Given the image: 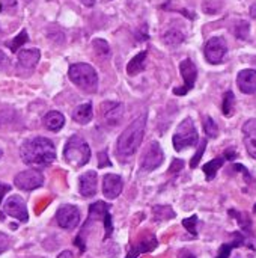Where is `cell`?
Segmentation results:
<instances>
[{"instance_id": "obj_1", "label": "cell", "mask_w": 256, "mask_h": 258, "mask_svg": "<svg viewBox=\"0 0 256 258\" xmlns=\"http://www.w3.org/2000/svg\"><path fill=\"white\" fill-rule=\"evenodd\" d=\"M20 153L23 162L27 165L44 166V165H50L56 159V148L53 142L42 136L27 139L21 145Z\"/></svg>"}, {"instance_id": "obj_2", "label": "cell", "mask_w": 256, "mask_h": 258, "mask_svg": "<svg viewBox=\"0 0 256 258\" xmlns=\"http://www.w3.org/2000/svg\"><path fill=\"white\" fill-rule=\"evenodd\" d=\"M145 125H146V116H140L136 121H133L118 138L116 154L121 160H128L131 156L136 154L143 139Z\"/></svg>"}, {"instance_id": "obj_3", "label": "cell", "mask_w": 256, "mask_h": 258, "mask_svg": "<svg viewBox=\"0 0 256 258\" xmlns=\"http://www.w3.org/2000/svg\"><path fill=\"white\" fill-rule=\"evenodd\" d=\"M63 157L69 165L75 168H81L91 160V148L83 138L71 136L65 144Z\"/></svg>"}, {"instance_id": "obj_4", "label": "cell", "mask_w": 256, "mask_h": 258, "mask_svg": "<svg viewBox=\"0 0 256 258\" xmlns=\"http://www.w3.org/2000/svg\"><path fill=\"white\" fill-rule=\"evenodd\" d=\"M69 80L83 91L94 92L98 86V74L95 68L89 63H74L68 70Z\"/></svg>"}, {"instance_id": "obj_5", "label": "cell", "mask_w": 256, "mask_h": 258, "mask_svg": "<svg viewBox=\"0 0 256 258\" xmlns=\"http://www.w3.org/2000/svg\"><path fill=\"white\" fill-rule=\"evenodd\" d=\"M199 141L196 127L193 124V121L190 118H186L177 128L175 135H174V147L177 151H183L184 148L193 147L196 145Z\"/></svg>"}, {"instance_id": "obj_6", "label": "cell", "mask_w": 256, "mask_h": 258, "mask_svg": "<svg viewBox=\"0 0 256 258\" xmlns=\"http://www.w3.org/2000/svg\"><path fill=\"white\" fill-rule=\"evenodd\" d=\"M180 71H181V76L184 79V86L183 88H175L174 89V94H177V95H186L189 91L193 89V86L196 83L198 68H196V65L190 59H184L180 63Z\"/></svg>"}, {"instance_id": "obj_7", "label": "cell", "mask_w": 256, "mask_h": 258, "mask_svg": "<svg viewBox=\"0 0 256 258\" xmlns=\"http://www.w3.org/2000/svg\"><path fill=\"white\" fill-rule=\"evenodd\" d=\"M14 183L21 190H33L44 184V177L38 169H27V171L20 172L15 177Z\"/></svg>"}, {"instance_id": "obj_8", "label": "cell", "mask_w": 256, "mask_h": 258, "mask_svg": "<svg viewBox=\"0 0 256 258\" xmlns=\"http://www.w3.org/2000/svg\"><path fill=\"white\" fill-rule=\"evenodd\" d=\"M228 51V45L223 38L213 36L205 44V57L210 63H220Z\"/></svg>"}, {"instance_id": "obj_9", "label": "cell", "mask_w": 256, "mask_h": 258, "mask_svg": "<svg viewBox=\"0 0 256 258\" xmlns=\"http://www.w3.org/2000/svg\"><path fill=\"white\" fill-rule=\"evenodd\" d=\"M164 154L161 147L157 142H152L143 153V157L140 160V168L143 171H154L163 163Z\"/></svg>"}, {"instance_id": "obj_10", "label": "cell", "mask_w": 256, "mask_h": 258, "mask_svg": "<svg viewBox=\"0 0 256 258\" xmlns=\"http://www.w3.org/2000/svg\"><path fill=\"white\" fill-rule=\"evenodd\" d=\"M56 221L63 230H74L80 222V212L75 206H62L56 213Z\"/></svg>"}, {"instance_id": "obj_11", "label": "cell", "mask_w": 256, "mask_h": 258, "mask_svg": "<svg viewBox=\"0 0 256 258\" xmlns=\"http://www.w3.org/2000/svg\"><path fill=\"white\" fill-rule=\"evenodd\" d=\"M5 213L18 219L20 222H27L29 215H27V209H26V203L23 201V198H20L18 195L11 197L6 203H5Z\"/></svg>"}, {"instance_id": "obj_12", "label": "cell", "mask_w": 256, "mask_h": 258, "mask_svg": "<svg viewBox=\"0 0 256 258\" xmlns=\"http://www.w3.org/2000/svg\"><path fill=\"white\" fill-rule=\"evenodd\" d=\"M122 178L116 174H107L103 180V194L107 200H116L122 194Z\"/></svg>"}, {"instance_id": "obj_13", "label": "cell", "mask_w": 256, "mask_h": 258, "mask_svg": "<svg viewBox=\"0 0 256 258\" xmlns=\"http://www.w3.org/2000/svg\"><path fill=\"white\" fill-rule=\"evenodd\" d=\"M101 113L104 121L109 125H118L122 115H124V106L121 103H115V101H106L101 104Z\"/></svg>"}, {"instance_id": "obj_14", "label": "cell", "mask_w": 256, "mask_h": 258, "mask_svg": "<svg viewBox=\"0 0 256 258\" xmlns=\"http://www.w3.org/2000/svg\"><path fill=\"white\" fill-rule=\"evenodd\" d=\"M237 85L244 94L256 92V71L255 70H243L237 76Z\"/></svg>"}, {"instance_id": "obj_15", "label": "cell", "mask_w": 256, "mask_h": 258, "mask_svg": "<svg viewBox=\"0 0 256 258\" xmlns=\"http://www.w3.org/2000/svg\"><path fill=\"white\" fill-rule=\"evenodd\" d=\"M244 145L250 157L256 159V119H249L243 125Z\"/></svg>"}, {"instance_id": "obj_16", "label": "cell", "mask_w": 256, "mask_h": 258, "mask_svg": "<svg viewBox=\"0 0 256 258\" xmlns=\"http://www.w3.org/2000/svg\"><path fill=\"white\" fill-rule=\"evenodd\" d=\"M97 184H98V175L95 171H89L80 177V194L84 198H91L97 194Z\"/></svg>"}, {"instance_id": "obj_17", "label": "cell", "mask_w": 256, "mask_h": 258, "mask_svg": "<svg viewBox=\"0 0 256 258\" xmlns=\"http://www.w3.org/2000/svg\"><path fill=\"white\" fill-rule=\"evenodd\" d=\"M157 245H158L157 239H155L152 234H149L148 237L140 239V240L130 249V252L127 254V257L125 258H137L140 254L151 252V251H154V249L157 248Z\"/></svg>"}, {"instance_id": "obj_18", "label": "cell", "mask_w": 256, "mask_h": 258, "mask_svg": "<svg viewBox=\"0 0 256 258\" xmlns=\"http://www.w3.org/2000/svg\"><path fill=\"white\" fill-rule=\"evenodd\" d=\"M41 57L39 50L29 48V50H20L18 51V65L26 70H33Z\"/></svg>"}, {"instance_id": "obj_19", "label": "cell", "mask_w": 256, "mask_h": 258, "mask_svg": "<svg viewBox=\"0 0 256 258\" xmlns=\"http://www.w3.org/2000/svg\"><path fill=\"white\" fill-rule=\"evenodd\" d=\"M42 122H44L45 128H48L51 132H59L63 127V124H65V118H63V115L60 112L51 110V112H48L44 116Z\"/></svg>"}, {"instance_id": "obj_20", "label": "cell", "mask_w": 256, "mask_h": 258, "mask_svg": "<svg viewBox=\"0 0 256 258\" xmlns=\"http://www.w3.org/2000/svg\"><path fill=\"white\" fill-rule=\"evenodd\" d=\"M92 116H94V112H92V104L91 103L80 104L72 112V119L75 122H78V124H88V122H91Z\"/></svg>"}, {"instance_id": "obj_21", "label": "cell", "mask_w": 256, "mask_h": 258, "mask_svg": "<svg viewBox=\"0 0 256 258\" xmlns=\"http://www.w3.org/2000/svg\"><path fill=\"white\" fill-rule=\"evenodd\" d=\"M146 56H148L146 51H140L137 56H134V57L130 60V63L127 65V73H128L130 76H136V74L142 73V71L145 70Z\"/></svg>"}, {"instance_id": "obj_22", "label": "cell", "mask_w": 256, "mask_h": 258, "mask_svg": "<svg viewBox=\"0 0 256 258\" xmlns=\"http://www.w3.org/2000/svg\"><path fill=\"white\" fill-rule=\"evenodd\" d=\"M109 213V206L106 204V203H103V201H98V203H95V204H92L91 206V209H89V219H88V222L84 224V225H88V224H91V222H94V221H98V219H104V216Z\"/></svg>"}, {"instance_id": "obj_23", "label": "cell", "mask_w": 256, "mask_h": 258, "mask_svg": "<svg viewBox=\"0 0 256 258\" xmlns=\"http://www.w3.org/2000/svg\"><path fill=\"white\" fill-rule=\"evenodd\" d=\"M225 163V157H217L213 159L211 162H208L207 165H204V172L207 175V180H213L217 174V171L223 166Z\"/></svg>"}, {"instance_id": "obj_24", "label": "cell", "mask_w": 256, "mask_h": 258, "mask_svg": "<svg viewBox=\"0 0 256 258\" xmlns=\"http://www.w3.org/2000/svg\"><path fill=\"white\" fill-rule=\"evenodd\" d=\"M152 213L157 221H166V219H174L175 212L169 206H155L152 209Z\"/></svg>"}, {"instance_id": "obj_25", "label": "cell", "mask_w": 256, "mask_h": 258, "mask_svg": "<svg viewBox=\"0 0 256 258\" xmlns=\"http://www.w3.org/2000/svg\"><path fill=\"white\" fill-rule=\"evenodd\" d=\"M163 41H164L167 45H178V44H181V42L184 41V35H183L180 30H177V29H170V30H167V32L164 33Z\"/></svg>"}, {"instance_id": "obj_26", "label": "cell", "mask_w": 256, "mask_h": 258, "mask_svg": "<svg viewBox=\"0 0 256 258\" xmlns=\"http://www.w3.org/2000/svg\"><path fill=\"white\" fill-rule=\"evenodd\" d=\"M234 104H235V97H234V92L232 91H228L223 97V115L226 116H231L232 112H234Z\"/></svg>"}, {"instance_id": "obj_27", "label": "cell", "mask_w": 256, "mask_h": 258, "mask_svg": "<svg viewBox=\"0 0 256 258\" xmlns=\"http://www.w3.org/2000/svg\"><path fill=\"white\" fill-rule=\"evenodd\" d=\"M27 39H29V36H27V32L26 30H21L14 39H12V42H9L8 45H9V48L12 50V51H17L24 42H27Z\"/></svg>"}, {"instance_id": "obj_28", "label": "cell", "mask_w": 256, "mask_h": 258, "mask_svg": "<svg viewBox=\"0 0 256 258\" xmlns=\"http://www.w3.org/2000/svg\"><path fill=\"white\" fill-rule=\"evenodd\" d=\"M204 128H205V133H207L210 138H217V135H219V127H217V124L214 122L213 118H210V116L205 118V121H204Z\"/></svg>"}, {"instance_id": "obj_29", "label": "cell", "mask_w": 256, "mask_h": 258, "mask_svg": "<svg viewBox=\"0 0 256 258\" xmlns=\"http://www.w3.org/2000/svg\"><path fill=\"white\" fill-rule=\"evenodd\" d=\"M94 48H95L97 54H100V56H109L110 54V47L104 39H95Z\"/></svg>"}, {"instance_id": "obj_30", "label": "cell", "mask_w": 256, "mask_h": 258, "mask_svg": "<svg viewBox=\"0 0 256 258\" xmlns=\"http://www.w3.org/2000/svg\"><path fill=\"white\" fill-rule=\"evenodd\" d=\"M196 224H198V216H190L189 219H184V221H183L184 228H186L190 234H193V236H198Z\"/></svg>"}, {"instance_id": "obj_31", "label": "cell", "mask_w": 256, "mask_h": 258, "mask_svg": "<svg viewBox=\"0 0 256 258\" xmlns=\"http://www.w3.org/2000/svg\"><path fill=\"white\" fill-rule=\"evenodd\" d=\"M205 148H207V139H202V141H201V147H199V150L196 151V154L193 156V159H192V162H190V166H192V168H196V166H198L199 160H201V159H202V156H204Z\"/></svg>"}, {"instance_id": "obj_32", "label": "cell", "mask_w": 256, "mask_h": 258, "mask_svg": "<svg viewBox=\"0 0 256 258\" xmlns=\"http://www.w3.org/2000/svg\"><path fill=\"white\" fill-rule=\"evenodd\" d=\"M241 242H243V237H241L238 242H234V243H231V245H223V246L220 248V252H219L217 258H229V254H231L232 248L240 246V245H241Z\"/></svg>"}, {"instance_id": "obj_33", "label": "cell", "mask_w": 256, "mask_h": 258, "mask_svg": "<svg viewBox=\"0 0 256 258\" xmlns=\"http://www.w3.org/2000/svg\"><path fill=\"white\" fill-rule=\"evenodd\" d=\"M235 35L240 38V39H246L247 35H249V24L246 21H241L240 24H237L235 27Z\"/></svg>"}, {"instance_id": "obj_34", "label": "cell", "mask_w": 256, "mask_h": 258, "mask_svg": "<svg viewBox=\"0 0 256 258\" xmlns=\"http://www.w3.org/2000/svg\"><path fill=\"white\" fill-rule=\"evenodd\" d=\"M229 213H231L232 216H235V218L238 219V222H240L241 228H244V230H249V228H250V219H249V218H247L246 215H243V213H238V212L235 213L234 210H231Z\"/></svg>"}, {"instance_id": "obj_35", "label": "cell", "mask_w": 256, "mask_h": 258, "mask_svg": "<svg viewBox=\"0 0 256 258\" xmlns=\"http://www.w3.org/2000/svg\"><path fill=\"white\" fill-rule=\"evenodd\" d=\"M103 224H104V230H106V236H104V239H109V237H110V234H112V231H113V225H112V216H110V213H107V215L104 216Z\"/></svg>"}, {"instance_id": "obj_36", "label": "cell", "mask_w": 256, "mask_h": 258, "mask_svg": "<svg viewBox=\"0 0 256 258\" xmlns=\"http://www.w3.org/2000/svg\"><path fill=\"white\" fill-rule=\"evenodd\" d=\"M183 168H184V162H183V160H180V159H175V160L172 162L170 168H169V172L175 174V172H180Z\"/></svg>"}, {"instance_id": "obj_37", "label": "cell", "mask_w": 256, "mask_h": 258, "mask_svg": "<svg viewBox=\"0 0 256 258\" xmlns=\"http://www.w3.org/2000/svg\"><path fill=\"white\" fill-rule=\"evenodd\" d=\"M98 159H100L98 168H104V166H110V165H112L110 160L107 159V153H106V151H101V153L98 154Z\"/></svg>"}, {"instance_id": "obj_38", "label": "cell", "mask_w": 256, "mask_h": 258, "mask_svg": "<svg viewBox=\"0 0 256 258\" xmlns=\"http://www.w3.org/2000/svg\"><path fill=\"white\" fill-rule=\"evenodd\" d=\"M9 237L5 234V233H0V254L2 252H5L8 248H9Z\"/></svg>"}, {"instance_id": "obj_39", "label": "cell", "mask_w": 256, "mask_h": 258, "mask_svg": "<svg viewBox=\"0 0 256 258\" xmlns=\"http://www.w3.org/2000/svg\"><path fill=\"white\" fill-rule=\"evenodd\" d=\"M0 5H2V9H11V8H15L17 2L15 0H0Z\"/></svg>"}, {"instance_id": "obj_40", "label": "cell", "mask_w": 256, "mask_h": 258, "mask_svg": "<svg viewBox=\"0 0 256 258\" xmlns=\"http://www.w3.org/2000/svg\"><path fill=\"white\" fill-rule=\"evenodd\" d=\"M9 190H11V186L0 183V204H2V200H3V197H5V195L9 192Z\"/></svg>"}, {"instance_id": "obj_41", "label": "cell", "mask_w": 256, "mask_h": 258, "mask_svg": "<svg viewBox=\"0 0 256 258\" xmlns=\"http://www.w3.org/2000/svg\"><path fill=\"white\" fill-rule=\"evenodd\" d=\"M178 258H196L190 251H187V249H183V251H180V254H178Z\"/></svg>"}, {"instance_id": "obj_42", "label": "cell", "mask_w": 256, "mask_h": 258, "mask_svg": "<svg viewBox=\"0 0 256 258\" xmlns=\"http://www.w3.org/2000/svg\"><path fill=\"white\" fill-rule=\"evenodd\" d=\"M223 157H226L228 160H234V159L237 157V154H235L234 150H228V151H225V156H223Z\"/></svg>"}, {"instance_id": "obj_43", "label": "cell", "mask_w": 256, "mask_h": 258, "mask_svg": "<svg viewBox=\"0 0 256 258\" xmlns=\"http://www.w3.org/2000/svg\"><path fill=\"white\" fill-rule=\"evenodd\" d=\"M57 258H74V255H72L71 251H63L62 254H59V257Z\"/></svg>"}, {"instance_id": "obj_44", "label": "cell", "mask_w": 256, "mask_h": 258, "mask_svg": "<svg viewBox=\"0 0 256 258\" xmlns=\"http://www.w3.org/2000/svg\"><path fill=\"white\" fill-rule=\"evenodd\" d=\"M5 63H6V56H5V53L0 50V68H2Z\"/></svg>"}, {"instance_id": "obj_45", "label": "cell", "mask_w": 256, "mask_h": 258, "mask_svg": "<svg viewBox=\"0 0 256 258\" xmlns=\"http://www.w3.org/2000/svg\"><path fill=\"white\" fill-rule=\"evenodd\" d=\"M250 12H252V17H253V18H256V5H253V6H252Z\"/></svg>"}, {"instance_id": "obj_46", "label": "cell", "mask_w": 256, "mask_h": 258, "mask_svg": "<svg viewBox=\"0 0 256 258\" xmlns=\"http://www.w3.org/2000/svg\"><path fill=\"white\" fill-rule=\"evenodd\" d=\"M27 258H42V257H27Z\"/></svg>"}, {"instance_id": "obj_47", "label": "cell", "mask_w": 256, "mask_h": 258, "mask_svg": "<svg viewBox=\"0 0 256 258\" xmlns=\"http://www.w3.org/2000/svg\"><path fill=\"white\" fill-rule=\"evenodd\" d=\"M0 11H3V9H2V5H0Z\"/></svg>"}, {"instance_id": "obj_48", "label": "cell", "mask_w": 256, "mask_h": 258, "mask_svg": "<svg viewBox=\"0 0 256 258\" xmlns=\"http://www.w3.org/2000/svg\"><path fill=\"white\" fill-rule=\"evenodd\" d=\"M0 157H2V150H0Z\"/></svg>"}, {"instance_id": "obj_49", "label": "cell", "mask_w": 256, "mask_h": 258, "mask_svg": "<svg viewBox=\"0 0 256 258\" xmlns=\"http://www.w3.org/2000/svg\"><path fill=\"white\" fill-rule=\"evenodd\" d=\"M255 212H256V206H255Z\"/></svg>"}]
</instances>
